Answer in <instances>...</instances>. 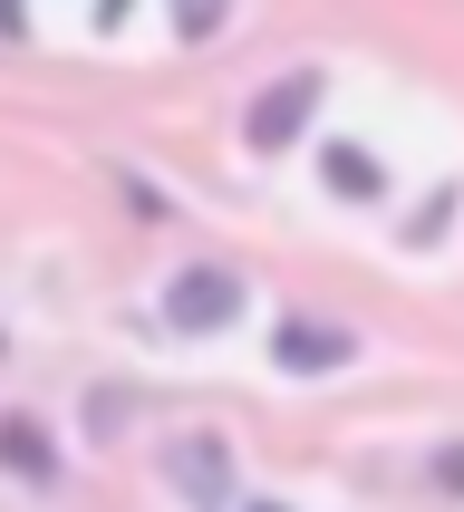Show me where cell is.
I'll list each match as a JSON object with an SVG mask.
<instances>
[{
	"label": "cell",
	"mask_w": 464,
	"mask_h": 512,
	"mask_svg": "<svg viewBox=\"0 0 464 512\" xmlns=\"http://www.w3.org/2000/svg\"><path fill=\"white\" fill-rule=\"evenodd\" d=\"M165 319H174V329H194V339H213V329L242 319V281L213 271V261H194V271H174V281H165Z\"/></svg>",
	"instance_id": "obj_3"
},
{
	"label": "cell",
	"mask_w": 464,
	"mask_h": 512,
	"mask_svg": "<svg viewBox=\"0 0 464 512\" xmlns=\"http://www.w3.org/2000/svg\"><path fill=\"white\" fill-rule=\"evenodd\" d=\"M242 512H281V503H242Z\"/></svg>",
	"instance_id": "obj_9"
},
{
	"label": "cell",
	"mask_w": 464,
	"mask_h": 512,
	"mask_svg": "<svg viewBox=\"0 0 464 512\" xmlns=\"http://www.w3.org/2000/svg\"><path fill=\"white\" fill-rule=\"evenodd\" d=\"M155 464H165V484L184 493L194 512H232V445H223V435H174Z\"/></svg>",
	"instance_id": "obj_2"
},
{
	"label": "cell",
	"mask_w": 464,
	"mask_h": 512,
	"mask_svg": "<svg viewBox=\"0 0 464 512\" xmlns=\"http://www.w3.org/2000/svg\"><path fill=\"white\" fill-rule=\"evenodd\" d=\"M319 174H329L339 194H358V203L377 194V155H358V145H319Z\"/></svg>",
	"instance_id": "obj_6"
},
{
	"label": "cell",
	"mask_w": 464,
	"mask_h": 512,
	"mask_svg": "<svg viewBox=\"0 0 464 512\" xmlns=\"http://www.w3.org/2000/svg\"><path fill=\"white\" fill-rule=\"evenodd\" d=\"M0 464H10L20 484H49V474H58L49 426H39V416H0Z\"/></svg>",
	"instance_id": "obj_5"
},
{
	"label": "cell",
	"mask_w": 464,
	"mask_h": 512,
	"mask_svg": "<svg viewBox=\"0 0 464 512\" xmlns=\"http://www.w3.org/2000/svg\"><path fill=\"white\" fill-rule=\"evenodd\" d=\"M319 97H329V78H319V68H290V78H271L252 107H242V145H252V155H281V145H300V126L319 116Z\"/></svg>",
	"instance_id": "obj_1"
},
{
	"label": "cell",
	"mask_w": 464,
	"mask_h": 512,
	"mask_svg": "<svg viewBox=\"0 0 464 512\" xmlns=\"http://www.w3.org/2000/svg\"><path fill=\"white\" fill-rule=\"evenodd\" d=\"M435 484H445V493H464V445H445V464H435Z\"/></svg>",
	"instance_id": "obj_8"
},
{
	"label": "cell",
	"mask_w": 464,
	"mask_h": 512,
	"mask_svg": "<svg viewBox=\"0 0 464 512\" xmlns=\"http://www.w3.org/2000/svg\"><path fill=\"white\" fill-rule=\"evenodd\" d=\"M271 358H281L290 377H329V368H348V358H358V339H348V329H329V319H281V329H271Z\"/></svg>",
	"instance_id": "obj_4"
},
{
	"label": "cell",
	"mask_w": 464,
	"mask_h": 512,
	"mask_svg": "<svg viewBox=\"0 0 464 512\" xmlns=\"http://www.w3.org/2000/svg\"><path fill=\"white\" fill-rule=\"evenodd\" d=\"M445 213H455V194H426V203H416V223H406V242H435V232H445Z\"/></svg>",
	"instance_id": "obj_7"
}]
</instances>
